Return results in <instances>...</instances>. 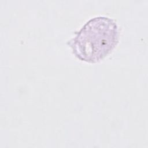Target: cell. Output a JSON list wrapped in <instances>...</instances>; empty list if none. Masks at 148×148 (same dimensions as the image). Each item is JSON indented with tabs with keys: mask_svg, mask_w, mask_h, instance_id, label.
<instances>
[{
	"mask_svg": "<svg viewBox=\"0 0 148 148\" xmlns=\"http://www.w3.org/2000/svg\"><path fill=\"white\" fill-rule=\"evenodd\" d=\"M119 32L116 23L106 17H96L87 21L71 40L73 52L79 59L97 62L116 45Z\"/></svg>",
	"mask_w": 148,
	"mask_h": 148,
	"instance_id": "6da1fadb",
	"label": "cell"
}]
</instances>
